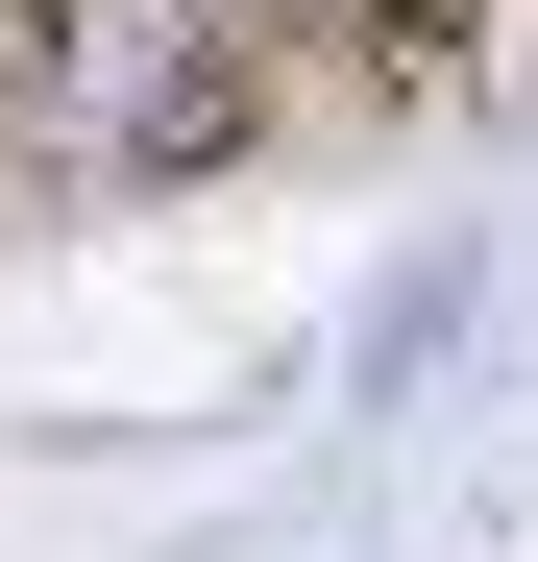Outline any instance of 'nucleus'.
Segmentation results:
<instances>
[{"label":"nucleus","mask_w":538,"mask_h":562,"mask_svg":"<svg viewBox=\"0 0 538 562\" xmlns=\"http://www.w3.org/2000/svg\"><path fill=\"white\" fill-rule=\"evenodd\" d=\"M25 74H49V0H0V123H25Z\"/></svg>","instance_id":"obj_2"},{"label":"nucleus","mask_w":538,"mask_h":562,"mask_svg":"<svg viewBox=\"0 0 538 562\" xmlns=\"http://www.w3.org/2000/svg\"><path fill=\"white\" fill-rule=\"evenodd\" d=\"M318 49H343V99H392V123H440L490 74V0H318Z\"/></svg>","instance_id":"obj_1"},{"label":"nucleus","mask_w":538,"mask_h":562,"mask_svg":"<svg viewBox=\"0 0 538 562\" xmlns=\"http://www.w3.org/2000/svg\"><path fill=\"white\" fill-rule=\"evenodd\" d=\"M49 25H74V0H49Z\"/></svg>","instance_id":"obj_3"}]
</instances>
